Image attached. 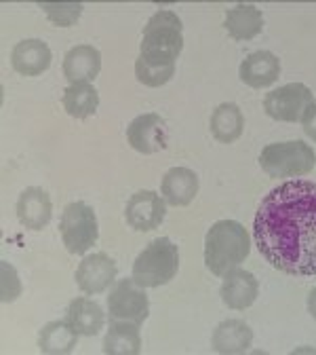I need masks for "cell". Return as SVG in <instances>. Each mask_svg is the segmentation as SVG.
I'll return each instance as SVG.
<instances>
[{"instance_id":"cell-1","label":"cell","mask_w":316,"mask_h":355,"mask_svg":"<svg viewBox=\"0 0 316 355\" xmlns=\"http://www.w3.org/2000/svg\"><path fill=\"white\" fill-rule=\"evenodd\" d=\"M253 239L275 269L316 275V182L289 180L270 191L255 214Z\"/></svg>"},{"instance_id":"cell-2","label":"cell","mask_w":316,"mask_h":355,"mask_svg":"<svg viewBox=\"0 0 316 355\" xmlns=\"http://www.w3.org/2000/svg\"><path fill=\"white\" fill-rule=\"evenodd\" d=\"M251 252L249 231L236 220H219L207 231L205 237V264L215 277H223Z\"/></svg>"},{"instance_id":"cell-3","label":"cell","mask_w":316,"mask_h":355,"mask_svg":"<svg viewBox=\"0 0 316 355\" xmlns=\"http://www.w3.org/2000/svg\"><path fill=\"white\" fill-rule=\"evenodd\" d=\"M184 49V26L173 11H156L142 38V60L150 66H175L179 53Z\"/></svg>"},{"instance_id":"cell-4","label":"cell","mask_w":316,"mask_h":355,"mask_svg":"<svg viewBox=\"0 0 316 355\" xmlns=\"http://www.w3.org/2000/svg\"><path fill=\"white\" fill-rule=\"evenodd\" d=\"M179 271V250L169 237H158L135 258L133 282L142 288H160Z\"/></svg>"},{"instance_id":"cell-5","label":"cell","mask_w":316,"mask_h":355,"mask_svg":"<svg viewBox=\"0 0 316 355\" xmlns=\"http://www.w3.org/2000/svg\"><path fill=\"white\" fill-rule=\"evenodd\" d=\"M316 153L301 140L275 142L259 153V167L270 178H299L314 169Z\"/></svg>"},{"instance_id":"cell-6","label":"cell","mask_w":316,"mask_h":355,"mask_svg":"<svg viewBox=\"0 0 316 355\" xmlns=\"http://www.w3.org/2000/svg\"><path fill=\"white\" fill-rule=\"evenodd\" d=\"M59 231L64 245L70 254H86L100 237V227H97V216L91 205L82 201H74L66 205L59 222Z\"/></svg>"},{"instance_id":"cell-7","label":"cell","mask_w":316,"mask_h":355,"mask_svg":"<svg viewBox=\"0 0 316 355\" xmlns=\"http://www.w3.org/2000/svg\"><path fill=\"white\" fill-rule=\"evenodd\" d=\"M108 313L110 322H131L142 326L150 315L148 294L133 282V277L118 279L108 296Z\"/></svg>"},{"instance_id":"cell-8","label":"cell","mask_w":316,"mask_h":355,"mask_svg":"<svg viewBox=\"0 0 316 355\" xmlns=\"http://www.w3.org/2000/svg\"><path fill=\"white\" fill-rule=\"evenodd\" d=\"M310 104H314V94L304 83L283 85L263 98L266 114L281 123H299Z\"/></svg>"},{"instance_id":"cell-9","label":"cell","mask_w":316,"mask_h":355,"mask_svg":"<svg viewBox=\"0 0 316 355\" xmlns=\"http://www.w3.org/2000/svg\"><path fill=\"white\" fill-rule=\"evenodd\" d=\"M167 214L165 197L154 191H138L124 207V220L127 225L140 233L154 231L162 225Z\"/></svg>"},{"instance_id":"cell-10","label":"cell","mask_w":316,"mask_h":355,"mask_svg":"<svg viewBox=\"0 0 316 355\" xmlns=\"http://www.w3.org/2000/svg\"><path fill=\"white\" fill-rule=\"evenodd\" d=\"M116 273H118V269H116L114 260L108 254L97 252V254H89L82 258L74 279H76V286L80 288V292L91 296V294H102L110 286H114Z\"/></svg>"},{"instance_id":"cell-11","label":"cell","mask_w":316,"mask_h":355,"mask_svg":"<svg viewBox=\"0 0 316 355\" xmlns=\"http://www.w3.org/2000/svg\"><path fill=\"white\" fill-rule=\"evenodd\" d=\"M127 140L133 150L142 155H154L167 148V123L160 114H140L127 127Z\"/></svg>"},{"instance_id":"cell-12","label":"cell","mask_w":316,"mask_h":355,"mask_svg":"<svg viewBox=\"0 0 316 355\" xmlns=\"http://www.w3.org/2000/svg\"><path fill=\"white\" fill-rule=\"evenodd\" d=\"M257 294H259V284L255 275L241 269V266H236V269L223 275L219 296L228 309L245 311L257 300Z\"/></svg>"},{"instance_id":"cell-13","label":"cell","mask_w":316,"mask_h":355,"mask_svg":"<svg viewBox=\"0 0 316 355\" xmlns=\"http://www.w3.org/2000/svg\"><path fill=\"white\" fill-rule=\"evenodd\" d=\"M17 218L30 231H42L53 218V203L47 191L38 187L26 189L17 199Z\"/></svg>"},{"instance_id":"cell-14","label":"cell","mask_w":316,"mask_h":355,"mask_svg":"<svg viewBox=\"0 0 316 355\" xmlns=\"http://www.w3.org/2000/svg\"><path fill=\"white\" fill-rule=\"evenodd\" d=\"M51 60L53 53L49 49V44L40 38H26L17 42L11 53L13 70L19 72L21 76H38L42 72H47Z\"/></svg>"},{"instance_id":"cell-15","label":"cell","mask_w":316,"mask_h":355,"mask_svg":"<svg viewBox=\"0 0 316 355\" xmlns=\"http://www.w3.org/2000/svg\"><path fill=\"white\" fill-rule=\"evenodd\" d=\"M239 76L251 89H266L281 76V60L270 51H255L241 64Z\"/></svg>"},{"instance_id":"cell-16","label":"cell","mask_w":316,"mask_h":355,"mask_svg":"<svg viewBox=\"0 0 316 355\" xmlns=\"http://www.w3.org/2000/svg\"><path fill=\"white\" fill-rule=\"evenodd\" d=\"M198 175L192 169L171 167L160 182V193L169 205L184 207L194 201V197L198 195Z\"/></svg>"},{"instance_id":"cell-17","label":"cell","mask_w":316,"mask_h":355,"mask_svg":"<svg viewBox=\"0 0 316 355\" xmlns=\"http://www.w3.org/2000/svg\"><path fill=\"white\" fill-rule=\"evenodd\" d=\"M102 70V53L91 44H78L64 60V76L74 83H91Z\"/></svg>"},{"instance_id":"cell-18","label":"cell","mask_w":316,"mask_h":355,"mask_svg":"<svg viewBox=\"0 0 316 355\" xmlns=\"http://www.w3.org/2000/svg\"><path fill=\"white\" fill-rule=\"evenodd\" d=\"M253 343V330L243 320H223L211 338V347L215 353L223 355H239L245 353Z\"/></svg>"},{"instance_id":"cell-19","label":"cell","mask_w":316,"mask_h":355,"mask_svg":"<svg viewBox=\"0 0 316 355\" xmlns=\"http://www.w3.org/2000/svg\"><path fill=\"white\" fill-rule=\"evenodd\" d=\"M211 136L221 144H232L243 136L245 129V116L241 108L232 102H223L211 112Z\"/></svg>"},{"instance_id":"cell-20","label":"cell","mask_w":316,"mask_h":355,"mask_svg":"<svg viewBox=\"0 0 316 355\" xmlns=\"http://www.w3.org/2000/svg\"><path fill=\"white\" fill-rule=\"evenodd\" d=\"M223 28L234 40H251L263 30V13L255 5H236L225 11Z\"/></svg>"},{"instance_id":"cell-21","label":"cell","mask_w":316,"mask_h":355,"mask_svg":"<svg viewBox=\"0 0 316 355\" xmlns=\"http://www.w3.org/2000/svg\"><path fill=\"white\" fill-rule=\"evenodd\" d=\"M78 336L80 334L72 328L68 320H57L40 330L38 349L44 355H68L74 351Z\"/></svg>"},{"instance_id":"cell-22","label":"cell","mask_w":316,"mask_h":355,"mask_svg":"<svg viewBox=\"0 0 316 355\" xmlns=\"http://www.w3.org/2000/svg\"><path fill=\"white\" fill-rule=\"evenodd\" d=\"M66 320L72 324V328L80 336H95L106 322V315L102 306L95 300L89 298H74L68 306V315Z\"/></svg>"},{"instance_id":"cell-23","label":"cell","mask_w":316,"mask_h":355,"mask_svg":"<svg viewBox=\"0 0 316 355\" xmlns=\"http://www.w3.org/2000/svg\"><path fill=\"white\" fill-rule=\"evenodd\" d=\"M104 353L108 355H140L142 336L140 326L131 322H110L104 338Z\"/></svg>"},{"instance_id":"cell-24","label":"cell","mask_w":316,"mask_h":355,"mask_svg":"<svg viewBox=\"0 0 316 355\" xmlns=\"http://www.w3.org/2000/svg\"><path fill=\"white\" fill-rule=\"evenodd\" d=\"M100 106V96L91 83H74L64 92V108L74 119L93 116Z\"/></svg>"},{"instance_id":"cell-25","label":"cell","mask_w":316,"mask_h":355,"mask_svg":"<svg viewBox=\"0 0 316 355\" xmlns=\"http://www.w3.org/2000/svg\"><path fill=\"white\" fill-rule=\"evenodd\" d=\"M40 9L47 13V17L62 28L74 26L82 15L80 3H40Z\"/></svg>"},{"instance_id":"cell-26","label":"cell","mask_w":316,"mask_h":355,"mask_svg":"<svg viewBox=\"0 0 316 355\" xmlns=\"http://www.w3.org/2000/svg\"><path fill=\"white\" fill-rule=\"evenodd\" d=\"M175 74V66H150L148 62H144L142 58L135 62V76L138 80L146 87H162L165 83H169Z\"/></svg>"},{"instance_id":"cell-27","label":"cell","mask_w":316,"mask_h":355,"mask_svg":"<svg viewBox=\"0 0 316 355\" xmlns=\"http://www.w3.org/2000/svg\"><path fill=\"white\" fill-rule=\"evenodd\" d=\"M0 271H3V282H0V296H3V302H11L21 294V282L17 271L9 262L3 260L0 264Z\"/></svg>"},{"instance_id":"cell-28","label":"cell","mask_w":316,"mask_h":355,"mask_svg":"<svg viewBox=\"0 0 316 355\" xmlns=\"http://www.w3.org/2000/svg\"><path fill=\"white\" fill-rule=\"evenodd\" d=\"M301 127L306 131V136L316 142V102L308 106V110L301 116Z\"/></svg>"},{"instance_id":"cell-29","label":"cell","mask_w":316,"mask_h":355,"mask_svg":"<svg viewBox=\"0 0 316 355\" xmlns=\"http://www.w3.org/2000/svg\"><path fill=\"white\" fill-rule=\"evenodd\" d=\"M308 313L316 320V288H312L308 294Z\"/></svg>"}]
</instances>
